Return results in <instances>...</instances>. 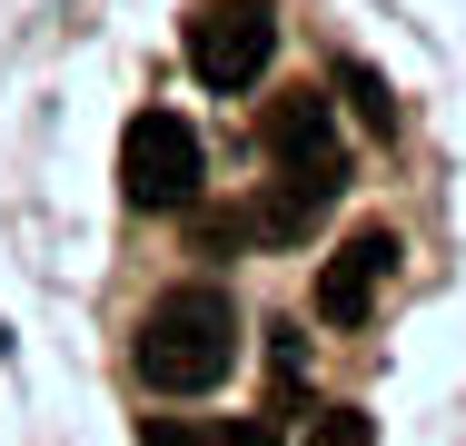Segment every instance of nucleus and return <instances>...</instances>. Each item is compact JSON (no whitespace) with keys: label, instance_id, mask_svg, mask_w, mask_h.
Here are the masks:
<instances>
[{"label":"nucleus","instance_id":"nucleus-8","mask_svg":"<svg viewBox=\"0 0 466 446\" xmlns=\"http://www.w3.org/2000/svg\"><path fill=\"white\" fill-rule=\"evenodd\" d=\"M139 446H228V427H208V417H139Z\"/></svg>","mask_w":466,"mask_h":446},{"label":"nucleus","instance_id":"nucleus-5","mask_svg":"<svg viewBox=\"0 0 466 446\" xmlns=\"http://www.w3.org/2000/svg\"><path fill=\"white\" fill-rule=\"evenodd\" d=\"M258 149H268V159L338 149V139H328V89H288V99H268V109H258Z\"/></svg>","mask_w":466,"mask_h":446},{"label":"nucleus","instance_id":"nucleus-2","mask_svg":"<svg viewBox=\"0 0 466 446\" xmlns=\"http://www.w3.org/2000/svg\"><path fill=\"white\" fill-rule=\"evenodd\" d=\"M188 70L208 89H248L279 60V10L268 0H188Z\"/></svg>","mask_w":466,"mask_h":446},{"label":"nucleus","instance_id":"nucleus-4","mask_svg":"<svg viewBox=\"0 0 466 446\" xmlns=\"http://www.w3.org/2000/svg\"><path fill=\"white\" fill-rule=\"evenodd\" d=\"M397 258H407L397 228H358L338 258L318 268V318H328V328H368V308H377V288L397 278Z\"/></svg>","mask_w":466,"mask_h":446},{"label":"nucleus","instance_id":"nucleus-3","mask_svg":"<svg viewBox=\"0 0 466 446\" xmlns=\"http://www.w3.org/2000/svg\"><path fill=\"white\" fill-rule=\"evenodd\" d=\"M198 178H208L198 129H188L179 109H139V119H129V139H119V188H129L139 208H188V198H198Z\"/></svg>","mask_w":466,"mask_h":446},{"label":"nucleus","instance_id":"nucleus-6","mask_svg":"<svg viewBox=\"0 0 466 446\" xmlns=\"http://www.w3.org/2000/svg\"><path fill=\"white\" fill-rule=\"evenodd\" d=\"M338 89H348V99H358V119H368L377 139H387V129H397V89L377 80L368 60H338Z\"/></svg>","mask_w":466,"mask_h":446},{"label":"nucleus","instance_id":"nucleus-1","mask_svg":"<svg viewBox=\"0 0 466 446\" xmlns=\"http://www.w3.org/2000/svg\"><path fill=\"white\" fill-rule=\"evenodd\" d=\"M139 387H159V397H208L228 367H238V308H228V288H169L149 318H139Z\"/></svg>","mask_w":466,"mask_h":446},{"label":"nucleus","instance_id":"nucleus-7","mask_svg":"<svg viewBox=\"0 0 466 446\" xmlns=\"http://www.w3.org/2000/svg\"><path fill=\"white\" fill-rule=\"evenodd\" d=\"M298 446H377V417H368V407H318Z\"/></svg>","mask_w":466,"mask_h":446}]
</instances>
